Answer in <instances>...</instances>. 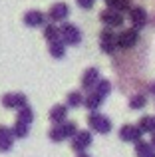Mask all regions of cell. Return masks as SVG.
Segmentation results:
<instances>
[{
  "mask_svg": "<svg viewBox=\"0 0 155 157\" xmlns=\"http://www.w3.org/2000/svg\"><path fill=\"white\" fill-rule=\"evenodd\" d=\"M76 131H78V123L66 119L64 123L52 127V129L48 131V137H50V141H54V143H62V141H66V139L74 137Z\"/></svg>",
  "mask_w": 155,
  "mask_h": 157,
  "instance_id": "6da1fadb",
  "label": "cell"
},
{
  "mask_svg": "<svg viewBox=\"0 0 155 157\" xmlns=\"http://www.w3.org/2000/svg\"><path fill=\"white\" fill-rule=\"evenodd\" d=\"M60 40L64 42V46H78L81 42V32L76 24L64 22L60 26Z\"/></svg>",
  "mask_w": 155,
  "mask_h": 157,
  "instance_id": "7a4b0ae2",
  "label": "cell"
},
{
  "mask_svg": "<svg viewBox=\"0 0 155 157\" xmlns=\"http://www.w3.org/2000/svg\"><path fill=\"white\" fill-rule=\"evenodd\" d=\"M88 125L92 127V131L96 133H109L112 131V119L108 115L100 113V111H92L88 115Z\"/></svg>",
  "mask_w": 155,
  "mask_h": 157,
  "instance_id": "3957f363",
  "label": "cell"
},
{
  "mask_svg": "<svg viewBox=\"0 0 155 157\" xmlns=\"http://www.w3.org/2000/svg\"><path fill=\"white\" fill-rule=\"evenodd\" d=\"M92 141H93L92 131H88V129H78L76 135L72 137V149H74L78 155H81V153H85V149H88L89 145H92Z\"/></svg>",
  "mask_w": 155,
  "mask_h": 157,
  "instance_id": "277c9868",
  "label": "cell"
},
{
  "mask_svg": "<svg viewBox=\"0 0 155 157\" xmlns=\"http://www.w3.org/2000/svg\"><path fill=\"white\" fill-rule=\"evenodd\" d=\"M2 105L6 107V109H22V107L28 105V98L26 94L22 92H8L2 96Z\"/></svg>",
  "mask_w": 155,
  "mask_h": 157,
  "instance_id": "5b68a950",
  "label": "cell"
},
{
  "mask_svg": "<svg viewBox=\"0 0 155 157\" xmlns=\"http://www.w3.org/2000/svg\"><path fill=\"white\" fill-rule=\"evenodd\" d=\"M129 20H131V24H133V30L139 32L141 28L147 26V20H149L147 10H145L143 6H131L129 8Z\"/></svg>",
  "mask_w": 155,
  "mask_h": 157,
  "instance_id": "8992f818",
  "label": "cell"
},
{
  "mask_svg": "<svg viewBox=\"0 0 155 157\" xmlns=\"http://www.w3.org/2000/svg\"><path fill=\"white\" fill-rule=\"evenodd\" d=\"M100 48L105 54H113L117 50V34L115 32L109 30V28L101 30V34H100Z\"/></svg>",
  "mask_w": 155,
  "mask_h": 157,
  "instance_id": "52a82bcc",
  "label": "cell"
},
{
  "mask_svg": "<svg viewBox=\"0 0 155 157\" xmlns=\"http://www.w3.org/2000/svg\"><path fill=\"white\" fill-rule=\"evenodd\" d=\"M68 14H70V6H68L66 2H56V4H52V8L48 10L46 18L50 20L52 24H56V22H64V20L68 18Z\"/></svg>",
  "mask_w": 155,
  "mask_h": 157,
  "instance_id": "ba28073f",
  "label": "cell"
},
{
  "mask_svg": "<svg viewBox=\"0 0 155 157\" xmlns=\"http://www.w3.org/2000/svg\"><path fill=\"white\" fill-rule=\"evenodd\" d=\"M137 42H139V32L133 30V28L121 30L117 34V48H133Z\"/></svg>",
  "mask_w": 155,
  "mask_h": 157,
  "instance_id": "9c48e42d",
  "label": "cell"
},
{
  "mask_svg": "<svg viewBox=\"0 0 155 157\" xmlns=\"http://www.w3.org/2000/svg\"><path fill=\"white\" fill-rule=\"evenodd\" d=\"M141 129L137 125H133V123H125L123 127L119 129V139H123V141L127 143H137L141 141Z\"/></svg>",
  "mask_w": 155,
  "mask_h": 157,
  "instance_id": "30bf717a",
  "label": "cell"
},
{
  "mask_svg": "<svg viewBox=\"0 0 155 157\" xmlns=\"http://www.w3.org/2000/svg\"><path fill=\"white\" fill-rule=\"evenodd\" d=\"M24 24L28 28H44L46 26V14L40 10H28L24 14Z\"/></svg>",
  "mask_w": 155,
  "mask_h": 157,
  "instance_id": "8fae6325",
  "label": "cell"
},
{
  "mask_svg": "<svg viewBox=\"0 0 155 157\" xmlns=\"http://www.w3.org/2000/svg\"><path fill=\"white\" fill-rule=\"evenodd\" d=\"M100 20H101V24H105V26L112 30V28H117V26L123 24V14L113 12V10H108V8H105V10L100 14Z\"/></svg>",
  "mask_w": 155,
  "mask_h": 157,
  "instance_id": "7c38bea8",
  "label": "cell"
},
{
  "mask_svg": "<svg viewBox=\"0 0 155 157\" xmlns=\"http://www.w3.org/2000/svg\"><path fill=\"white\" fill-rule=\"evenodd\" d=\"M97 82H100V70L97 68H88L84 72V76H81V88H84L85 92H92V90L96 88Z\"/></svg>",
  "mask_w": 155,
  "mask_h": 157,
  "instance_id": "4fadbf2b",
  "label": "cell"
},
{
  "mask_svg": "<svg viewBox=\"0 0 155 157\" xmlns=\"http://www.w3.org/2000/svg\"><path fill=\"white\" fill-rule=\"evenodd\" d=\"M14 145V135L8 125H0V153H8Z\"/></svg>",
  "mask_w": 155,
  "mask_h": 157,
  "instance_id": "5bb4252c",
  "label": "cell"
},
{
  "mask_svg": "<svg viewBox=\"0 0 155 157\" xmlns=\"http://www.w3.org/2000/svg\"><path fill=\"white\" fill-rule=\"evenodd\" d=\"M66 119H68V107H66V105L56 104V105L50 109V121L54 123V125H60V123H64Z\"/></svg>",
  "mask_w": 155,
  "mask_h": 157,
  "instance_id": "9a60e30c",
  "label": "cell"
},
{
  "mask_svg": "<svg viewBox=\"0 0 155 157\" xmlns=\"http://www.w3.org/2000/svg\"><path fill=\"white\" fill-rule=\"evenodd\" d=\"M48 52H50L52 58L62 60V58L66 56V46H64L62 40H54V42H48Z\"/></svg>",
  "mask_w": 155,
  "mask_h": 157,
  "instance_id": "2e32d148",
  "label": "cell"
},
{
  "mask_svg": "<svg viewBox=\"0 0 155 157\" xmlns=\"http://www.w3.org/2000/svg\"><path fill=\"white\" fill-rule=\"evenodd\" d=\"M101 104H104V98H100L96 92H88V94H85V98H84V105L88 107V109L97 111V107H100Z\"/></svg>",
  "mask_w": 155,
  "mask_h": 157,
  "instance_id": "e0dca14e",
  "label": "cell"
},
{
  "mask_svg": "<svg viewBox=\"0 0 155 157\" xmlns=\"http://www.w3.org/2000/svg\"><path fill=\"white\" fill-rule=\"evenodd\" d=\"M137 127L141 129V133H151L155 135V115H143L137 123Z\"/></svg>",
  "mask_w": 155,
  "mask_h": 157,
  "instance_id": "ac0fdd59",
  "label": "cell"
},
{
  "mask_svg": "<svg viewBox=\"0 0 155 157\" xmlns=\"http://www.w3.org/2000/svg\"><path fill=\"white\" fill-rule=\"evenodd\" d=\"M135 155L137 157H155V149L149 141H137L135 143Z\"/></svg>",
  "mask_w": 155,
  "mask_h": 157,
  "instance_id": "d6986e66",
  "label": "cell"
},
{
  "mask_svg": "<svg viewBox=\"0 0 155 157\" xmlns=\"http://www.w3.org/2000/svg\"><path fill=\"white\" fill-rule=\"evenodd\" d=\"M129 8H131V2H129V0H108V10L123 14V12H129Z\"/></svg>",
  "mask_w": 155,
  "mask_h": 157,
  "instance_id": "ffe728a7",
  "label": "cell"
},
{
  "mask_svg": "<svg viewBox=\"0 0 155 157\" xmlns=\"http://www.w3.org/2000/svg\"><path fill=\"white\" fill-rule=\"evenodd\" d=\"M92 92H96L100 98H104V100H105V98L109 96V92H112V82L105 80V78H100V82L96 84V88H93Z\"/></svg>",
  "mask_w": 155,
  "mask_h": 157,
  "instance_id": "44dd1931",
  "label": "cell"
},
{
  "mask_svg": "<svg viewBox=\"0 0 155 157\" xmlns=\"http://www.w3.org/2000/svg\"><path fill=\"white\" fill-rule=\"evenodd\" d=\"M10 131H12V135H14V139H24V137H28V133H30V125L14 121V125L10 127Z\"/></svg>",
  "mask_w": 155,
  "mask_h": 157,
  "instance_id": "7402d4cb",
  "label": "cell"
},
{
  "mask_svg": "<svg viewBox=\"0 0 155 157\" xmlns=\"http://www.w3.org/2000/svg\"><path fill=\"white\" fill-rule=\"evenodd\" d=\"M16 121L20 123H26V125H30L32 121H34V109H32L30 105L22 107V109H18V115H16Z\"/></svg>",
  "mask_w": 155,
  "mask_h": 157,
  "instance_id": "603a6c76",
  "label": "cell"
},
{
  "mask_svg": "<svg viewBox=\"0 0 155 157\" xmlns=\"http://www.w3.org/2000/svg\"><path fill=\"white\" fill-rule=\"evenodd\" d=\"M44 38L48 42H54V40H60V28L56 24H46L44 26Z\"/></svg>",
  "mask_w": 155,
  "mask_h": 157,
  "instance_id": "cb8c5ba5",
  "label": "cell"
},
{
  "mask_svg": "<svg viewBox=\"0 0 155 157\" xmlns=\"http://www.w3.org/2000/svg\"><path fill=\"white\" fill-rule=\"evenodd\" d=\"M66 107H80L84 105V96H81V92H70L66 98Z\"/></svg>",
  "mask_w": 155,
  "mask_h": 157,
  "instance_id": "d4e9b609",
  "label": "cell"
},
{
  "mask_svg": "<svg viewBox=\"0 0 155 157\" xmlns=\"http://www.w3.org/2000/svg\"><path fill=\"white\" fill-rule=\"evenodd\" d=\"M145 105H147V96H143V94H137V96H133L129 100V107L131 109H143Z\"/></svg>",
  "mask_w": 155,
  "mask_h": 157,
  "instance_id": "484cf974",
  "label": "cell"
},
{
  "mask_svg": "<svg viewBox=\"0 0 155 157\" xmlns=\"http://www.w3.org/2000/svg\"><path fill=\"white\" fill-rule=\"evenodd\" d=\"M76 2H78V6H80V8L89 10V8H93V2H96V0H76Z\"/></svg>",
  "mask_w": 155,
  "mask_h": 157,
  "instance_id": "4316f807",
  "label": "cell"
},
{
  "mask_svg": "<svg viewBox=\"0 0 155 157\" xmlns=\"http://www.w3.org/2000/svg\"><path fill=\"white\" fill-rule=\"evenodd\" d=\"M149 94L155 96V82H151V86H149Z\"/></svg>",
  "mask_w": 155,
  "mask_h": 157,
  "instance_id": "83f0119b",
  "label": "cell"
},
{
  "mask_svg": "<svg viewBox=\"0 0 155 157\" xmlns=\"http://www.w3.org/2000/svg\"><path fill=\"white\" fill-rule=\"evenodd\" d=\"M149 143H151V147L155 149V135H151V141H149Z\"/></svg>",
  "mask_w": 155,
  "mask_h": 157,
  "instance_id": "f1b7e54d",
  "label": "cell"
},
{
  "mask_svg": "<svg viewBox=\"0 0 155 157\" xmlns=\"http://www.w3.org/2000/svg\"><path fill=\"white\" fill-rule=\"evenodd\" d=\"M78 157H92V155H88V153H81V155H78Z\"/></svg>",
  "mask_w": 155,
  "mask_h": 157,
  "instance_id": "f546056e",
  "label": "cell"
}]
</instances>
